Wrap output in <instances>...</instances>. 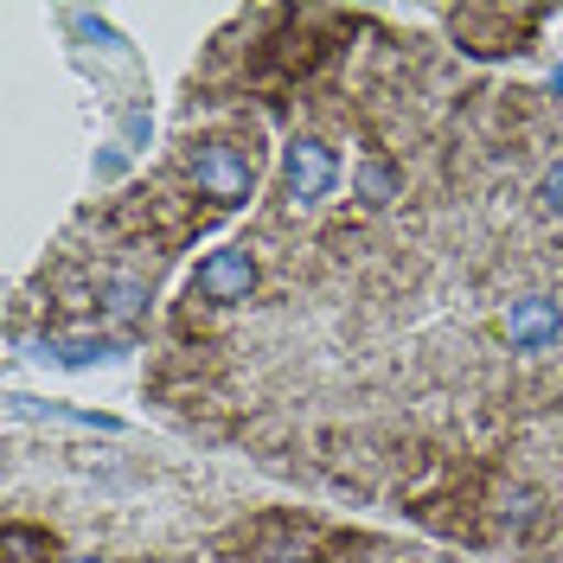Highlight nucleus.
Instances as JSON below:
<instances>
[{
  "label": "nucleus",
  "instance_id": "1",
  "mask_svg": "<svg viewBox=\"0 0 563 563\" xmlns=\"http://www.w3.org/2000/svg\"><path fill=\"white\" fill-rule=\"evenodd\" d=\"M186 174L199 186V199H211L218 211L244 206L256 192V167H250L244 147H231V141H192L186 147Z\"/></svg>",
  "mask_w": 563,
  "mask_h": 563
},
{
  "label": "nucleus",
  "instance_id": "2",
  "mask_svg": "<svg viewBox=\"0 0 563 563\" xmlns=\"http://www.w3.org/2000/svg\"><path fill=\"white\" fill-rule=\"evenodd\" d=\"M256 256L250 250H211V256H199V269H192V282H186V295L192 301H206V308H238V301H250L256 295Z\"/></svg>",
  "mask_w": 563,
  "mask_h": 563
},
{
  "label": "nucleus",
  "instance_id": "3",
  "mask_svg": "<svg viewBox=\"0 0 563 563\" xmlns=\"http://www.w3.org/2000/svg\"><path fill=\"white\" fill-rule=\"evenodd\" d=\"M340 186V161H333V147L320 135H295L282 147V199H295V206H314Z\"/></svg>",
  "mask_w": 563,
  "mask_h": 563
},
{
  "label": "nucleus",
  "instance_id": "4",
  "mask_svg": "<svg viewBox=\"0 0 563 563\" xmlns=\"http://www.w3.org/2000/svg\"><path fill=\"white\" fill-rule=\"evenodd\" d=\"M499 333H506V352L538 358V352H551L563 340V301H551V295H519L506 308V320H499Z\"/></svg>",
  "mask_w": 563,
  "mask_h": 563
},
{
  "label": "nucleus",
  "instance_id": "5",
  "mask_svg": "<svg viewBox=\"0 0 563 563\" xmlns=\"http://www.w3.org/2000/svg\"><path fill=\"white\" fill-rule=\"evenodd\" d=\"M352 192H358L365 206H390V199H397V167H390L385 154H372V161L358 167V179H352Z\"/></svg>",
  "mask_w": 563,
  "mask_h": 563
},
{
  "label": "nucleus",
  "instance_id": "6",
  "mask_svg": "<svg viewBox=\"0 0 563 563\" xmlns=\"http://www.w3.org/2000/svg\"><path fill=\"white\" fill-rule=\"evenodd\" d=\"M45 358H58V365H97V358H109V340H45Z\"/></svg>",
  "mask_w": 563,
  "mask_h": 563
},
{
  "label": "nucleus",
  "instance_id": "7",
  "mask_svg": "<svg viewBox=\"0 0 563 563\" xmlns=\"http://www.w3.org/2000/svg\"><path fill=\"white\" fill-rule=\"evenodd\" d=\"M538 519V493H512V499H499V526L506 531H519Z\"/></svg>",
  "mask_w": 563,
  "mask_h": 563
},
{
  "label": "nucleus",
  "instance_id": "8",
  "mask_svg": "<svg viewBox=\"0 0 563 563\" xmlns=\"http://www.w3.org/2000/svg\"><path fill=\"white\" fill-rule=\"evenodd\" d=\"M538 211H544V218H563V161L538 179Z\"/></svg>",
  "mask_w": 563,
  "mask_h": 563
},
{
  "label": "nucleus",
  "instance_id": "9",
  "mask_svg": "<svg viewBox=\"0 0 563 563\" xmlns=\"http://www.w3.org/2000/svg\"><path fill=\"white\" fill-rule=\"evenodd\" d=\"M135 308H141L135 282H109V314H135Z\"/></svg>",
  "mask_w": 563,
  "mask_h": 563
},
{
  "label": "nucleus",
  "instance_id": "10",
  "mask_svg": "<svg viewBox=\"0 0 563 563\" xmlns=\"http://www.w3.org/2000/svg\"><path fill=\"white\" fill-rule=\"evenodd\" d=\"M551 97H563V70H551Z\"/></svg>",
  "mask_w": 563,
  "mask_h": 563
},
{
  "label": "nucleus",
  "instance_id": "11",
  "mask_svg": "<svg viewBox=\"0 0 563 563\" xmlns=\"http://www.w3.org/2000/svg\"><path fill=\"white\" fill-rule=\"evenodd\" d=\"M70 563H109V558H70Z\"/></svg>",
  "mask_w": 563,
  "mask_h": 563
}]
</instances>
